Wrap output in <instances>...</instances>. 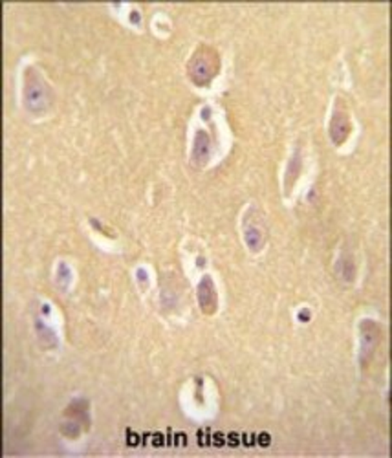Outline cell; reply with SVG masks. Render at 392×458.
<instances>
[{"label":"cell","mask_w":392,"mask_h":458,"mask_svg":"<svg viewBox=\"0 0 392 458\" xmlns=\"http://www.w3.org/2000/svg\"><path fill=\"white\" fill-rule=\"evenodd\" d=\"M51 90L37 68L30 66L24 72V107L33 116H41L50 108Z\"/></svg>","instance_id":"1"},{"label":"cell","mask_w":392,"mask_h":458,"mask_svg":"<svg viewBox=\"0 0 392 458\" xmlns=\"http://www.w3.org/2000/svg\"><path fill=\"white\" fill-rule=\"evenodd\" d=\"M187 70L195 85H207V83L215 78V73H217L218 70L217 56H215L213 50H209V48H200L198 52H195L191 61H189Z\"/></svg>","instance_id":"2"},{"label":"cell","mask_w":392,"mask_h":458,"mask_svg":"<svg viewBox=\"0 0 392 458\" xmlns=\"http://www.w3.org/2000/svg\"><path fill=\"white\" fill-rule=\"evenodd\" d=\"M380 341V328L371 319H363L359 323V360L361 365H367V361L371 360L374 354L376 347Z\"/></svg>","instance_id":"3"},{"label":"cell","mask_w":392,"mask_h":458,"mask_svg":"<svg viewBox=\"0 0 392 458\" xmlns=\"http://www.w3.org/2000/svg\"><path fill=\"white\" fill-rule=\"evenodd\" d=\"M350 129H352V127H350V118L345 110V105H341V99H337L329 127V132L330 137H332L334 145H343V143L346 142V137H349Z\"/></svg>","instance_id":"4"},{"label":"cell","mask_w":392,"mask_h":458,"mask_svg":"<svg viewBox=\"0 0 392 458\" xmlns=\"http://www.w3.org/2000/svg\"><path fill=\"white\" fill-rule=\"evenodd\" d=\"M196 297H198V304H200L202 312L207 313V316L217 312V288H215L213 279L209 277V275H204V277L200 279L198 288H196Z\"/></svg>","instance_id":"5"},{"label":"cell","mask_w":392,"mask_h":458,"mask_svg":"<svg viewBox=\"0 0 392 458\" xmlns=\"http://www.w3.org/2000/svg\"><path fill=\"white\" fill-rule=\"evenodd\" d=\"M242 227L244 240H246L247 248L252 249L253 253H259L262 249V246H264V231H262V227L249 219V213H246V217H244Z\"/></svg>","instance_id":"6"},{"label":"cell","mask_w":392,"mask_h":458,"mask_svg":"<svg viewBox=\"0 0 392 458\" xmlns=\"http://www.w3.org/2000/svg\"><path fill=\"white\" fill-rule=\"evenodd\" d=\"M211 158V140L205 130H196L192 142V162L198 165H205Z\"/></svg>","instance_id":"7"},{"label":"cell","mask_w":392,"mask_h":458,"mask_svg":"<svg viewBox=\"0 0 392 458\" xmlns=\"http://www.w3.org/2000/svg\"><path fill=\"white\" fill-rule=\"evenodd\" d=\"M301 169H303V156H301V149H295V152L292 155L290 162L286 165L284 171V193L290 194L294 189L295 182L301 176Z\"/></svg>","instance_id":"8"},{"label":"cell","mask_w":392,"mask_h":458,"mask_svg":"<svg viewBox=\"0 0 392 458\" xmlns=\"http://www.w3.org/2000/svg\"><path fill=\"white\" fill-rule=\"evenodd\" d=\"M37 332H38V338L41 339H50L53 345H57V339H56V334L51 332L50 328H46V326L43 325V323H37Z\"/></svg>","instance_id":"9"}]
</instances>
